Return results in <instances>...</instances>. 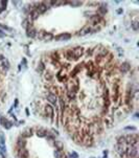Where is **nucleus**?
<instances>
[{
  "mask_svg": "<svg viewBox=\"0 0 139 158\" xmlns=\"http://www.w3.org/2000/svg\"><path fill=\"white\" fill-rule=\"evenodd\" d=\"M92 52L94 53V54H95V57L97 58V59H100V60H103V59H105L107 55L110 53H109V50L107 49V48H105V47H103V46H98V47H95Z\"/></svg>",
  "mask_w": 139,
  "mask_h": 158,
  "instance_id": "1",
  "label": "nucleus"
},
{
  "mask_svg": "<svg viewBox=\"0 0 139 158\" xmlns=\"http://www.w3.org/2000/svg\"><path fill=\"white\" fill-rule=\"evenodd\" d=\"M126 154L129 158H136L138 155V150L136 147L130 146L128 149H126Z\"/></svg>",
  "mask_w": 139,
  "mask_h": 158,
  "instance_id": "2",
  "label": "nucleus"
},
{
  "mask_svg": "<svg viewBox=\"0 0 139 158\" xmlns=\"http://www.w3.org/2000/svg\"><path fill=\"white\" fill-rule=\"evenodd\" d=\"M44 111H45V114L47 117H49L51 119V122L53 120V117H54V109L51 105H46L44 107Z\"/></svg>",
  "mask_w": 139,
  "mask_h": 158,
  "instance_id": "3",
  "label": "nucleus"
},
{
  "mask_svg": "<svg viewBox=\"0 0 139 158\" xmlns=\"http://www.w3.org/2000/svg\"><path fill=\"white\" fill-rule=\"evenodd\" d=\"M83 53H84V48L82 47H76V48H73L72 49V59L73 60H77L80 59Z\"/></svg>",
  "mask_w": 139,
  "mask_h": 158,
  "instance_id": "4",
  "label": "nucleus"
},
{
  "mask_svg": "<svg viewBox=\"0 0 139 158\" xmlns=\"http://www.w3.org/2000/svg\"><path fill=\"white\" fill-rule=\"evenodd\" d=\"M114 150L118 153L120 157H124V155H126V148H124V145L116 143V145L114 146Z\"/></svg>",
  "mask_w": 139,
  "mask_h": 158,
  "instance_id": "5",
  "label": "nucleus"
},
{
  "mask_svg": "<svg viewBox=\"0 0 139 158\" xmlns=\"http://www.w3.org/2000/svg\"><path fill=\"white\" fill-rule=\"evenodd\" d=\"M48 131L46 129H44L43 127H37L36 128V135L39 136V137H46L48 135Z\"/></svg>",
  "mask_w": 139,
  "mask_h": 158,
  "instance_id": "6",
  "label": "nucleus"
},
{
  "mask_svg": "<svg viewBox=\"0 0 139 158\" xmlns=\"http://www.w3.org/2000/svg\"><path fill=\"white\" fill-rule=\"evenodd\" d=\"M71 38V35L70 34H67V32H64V34H60L58 36L53 37V39L55 41H67Z\"/></svg>",
  "mask_w": 139,
  "mask_h": 158,
  "instance_id": "7",
  "label": "nucleus"
},
{
  "mask_svg": "<svg viewBox=\"0 0 139 158\" xmlns=\"http://www.w3.org/2000/svg\"><path fill=\"white\" fill-rule=\"evenodd\" d=\"M101 20H103V17L99 16V15H93V16H91L90 19H89V21L92 23V25H94V26L98 25L101 22Z\"/></svg>",
  "mask_w": 139,
  "mask_h": 158,
  "instance_id": "8",
  "label": "nucleus"
},
{
  "mask_svg": "<svg viewBox=\"0 0 139 158\" xmlns=\"http://www.w3.org/2000/svg\"><path fill=\"white\" fill-rule=\"evenodd\" d=\"M46 99H47V101L51 105H57V103H58V96L53 93H50V92H48V93L46 94Z\"/></svg>",
  "mask_w": 139,
  "mask_h": 158,
  "instance_id": "9",
  "label": "nucleus"
},
{
  "mask_svg": "<svg viewBox=\"0 0 139 158\" xmlns=\"http://www.w3.org/2000/svg\"><path fill=\"white\" fill-rule=\"evenodd\" d=\"M0 124H1L2 127H3L4 129H6V130L11 129L12 126H13V124H12L7 118H5V117H1V118H0Z\"/></svg>",
  "mask_w": 139,
  "mask_h": 158,
  "instance_id": "10",
  "label": "nucleus"
},
{
  "mask_svg": "<svg viewBox=\"0 0 139 158\" xmlns=\"http://www.w3.org/2000/svg\"><path fill=\"white\" fill-rule=\"evenodd\" d=\"M130 69H131V65H130L128 62H123L121 65L119 66V70L121 73H128L130 71Z\"/></svg>",
  "mask_w": 139,
  "mask_h": 158,
  "instance_id": "11",
  "label": "nucleus"
},
{
  "mask_svg": "<svg viewBox=\"0 0 139 158\" xmlns=\"http://www.w3.org/2000/svg\"><path fill=\"white\" fill-rule=\"evenodd\" d=\"M27 30V36L29 37V38H36L37 37V34H38V31L36 30V28L31 24L28 26V28L26 29Z\"/></svg>",
  "mask_w": 139,
  "mask_h": 158,
  "instance_id": "12",
  "label": "nucleus"
},
{
  "mask_svg": "<svg viewBox=\"0 0 139 158\" xmlns=\"http://www.w3.org/2000/svg\"><path fill=\"white\" fill-rule=\"evenodd\" d=\"M47 6L44 4V2H42V3H39V4H37V6H36V8L35 10L39 13V15L40 14H43V13H45L46 11H47Z\"/></svg>",
  "mask_w": 139,
  "mask_h": 158,
  "instance_id": "13",
  "label": "nucleus"
},
{
  "mask_svg": "<svg viewBox=\"0 0 139 158\" xmlns=\"http://www.w3.org/2000/svg\"><path fill=\"white\" fill-rule=\"evenodd\" d=\"M32 135V129L31 128H26V129H24L23 131L21 132V135L20 136H22L23 138H28V137H30Z\"/></svg>",
  "mask_w": 139,
  "mask_h": 158,
  "instance_id": "14",
  "label": "nucleus"
},
{
  "mask_svg": "<svg viewBox=\"0 0 139 158\" xmlns=\"http://www.w3.org/2000/svg\"><path fill=\"white\" fill-rule=\"evenodd\" d=\"M18 156H19V158H28V156H29V152H28V150H26L25 148L19 149V152H18Z\"/></svg>",
  "mask_w": 139,
  "mask_h": 158,
  "instance_id": "15",
  "label": "nucleus"
},
{
  "mask_svg": "<svg viewBox=\"0 0 139 158\" xmlns=\"http://www.w3.org/2000/svg\"><path fill=\"white\" fill-rule=\"evenodd\" d=\"M92 31V27L91 26H85L84 28H82L80 31H78V36H86L88 34H91Z\"/></svg>",
  "mask_w": 139,
  "mask_h": 158,
  "instance_id": "16",
  "label": "nucleus"
},
{
  "mask_svg": "<svg viewBox=\"0 0 139 158\" xmlns=\"http://www.w3.org/2000/svg\"><path fill=\"white\" fill-rule=\"evenodd\" d=\"M25 146H26V139L23 138L22 136H19L17 139V147L19 149H23L25 148Z\"/></svg>",
  "mask_w": 139,
  "mask_h": 158,
  "instance_id": "17",
  "label": "nucleus"
},
{
  "mask_svg": "<svg viewBox=\"0 0 139 158\" xmlns=\"http://www.w3.org/2000/svg\"><path fill=\"white\" fill-rule=\"evenodd\" d=\"M44 79H45V81L47 83H51L53 81V79H54V74L52 72H50V71L47 70L44 73Z\"/></svg>",
  "mask_w": 139,
  "mask_h": 158,
  "instance_id": "18",
  "label": "nucleus"
},
{
  "mask_svg": "<svg viewBox=\"0 0 139 158\" xmlns=\"http://www.w3.org/2000/svg\"><path fill=\"white\" fill-rule=\"evenodd\" d=\"M0 66H1V68L4 71H7L8 69H10V62H8V60L6 58H4L3 61L1 62V64H0Z\"/></svg>",
  "mask_w": 139,
  "mask_h": 158,
  "instance_id": "19",
  "label": "nucleus"
},
{
  "mask_svg": "<svg viewBox=\"0 0 139 158\" xmlns=\"http://www.w3.org/2000/svg\"><path fill=\"white\" fill-rule=\"evenodd\" d=\"M104 123H105V125H106L107 127H109V128L112 127V126H113V123H114L113 117H112V116H106Z\"/></svg>",
  "mask_w": 139,
  "mask_h": 158,
  "instance_id": "20",
  "label": "nucleus"
},
{
  "mask_svg": "<svg viewBox=\"0 0 139 158\" xmlns=\"http://www.w3.org/2000/svg\"><path fill=\"white\" fill-rule=\"evenodd\" d=\"M52 145L54 146L55 150H60V151H62L63 149H64V145H63V142H62V141H60V140H54V141L52 142Z\"/></svg>",
  "mask_w": 139,
  "mask_h": 158,
  "instance_id": "21",
  "label": "nucleus"
},
{
  "mask_svg": "<svg viewBox=\"0 0 139 158\" xmlns=\"http://www.w3.org/2000/svg\"><path fill=\"white\" fill-rule=\"evenodd\" d=\"M45 69H46V68H45L44 63H43L42 61H40V62H39V64H38V67H37V70H38V72L42 74V73L45 71Z\"/></svg>",
  "mask_w": 139,
  "mask_h": 158,
  "instance_id": "22",
  "label": "nucleus"
},
{
  "mask_svg": "<svg viewBox=\"0 0 139 158\" xmlns=\"http://www.w3.org/2000/svg\"><path fill=\"white\" fill-rule=\"evenodd\" d=\"M29 18H30V20H37V19L39 18V13L37 12L36 10L31 11V12L29 13Z\"/></svg>",
  "mask_w": 139,
  "mask_h": 158,
  "instance_id": "23",
  "label": "nucleus"
},
{
  "mask_svg": "<svg viewBox=\"0 0 139 158\" xmlns=\"http://www.w3.org/2000/svg\"><path fill=\"white\" fill-rule=\"evenodd\" d=\"M53 156H54V158H64L65 157L63 151H60V150H55L53 152Z\"/></svg>",
  "mask_w": 139,
  "mask_h": 158,
  "instance_id": "24",
  "label": "nucleus"
},
{
  "mask_svg": "<svg viewBox=\"0 0 139 158\" xmlns=\"http://www.w3.org/2000/svg\"><path fill=\"white\" fill-rule=\"evenodd\" d=\"M107 12H108V10H107V6L106 5H101V6L98 7V13L100 14V15H106Z\"/></svg>",
  "mask_w": 139,
  "mask_h": 158,
  "instance_id": "25",
  "label": "nucleus"
},
{
  "mask_svg": "<svg viewBox=\"0 0 139 158\" xmlns=\"http://www.w3.org/2000/svg\"><path fill=\"white\" fill-rule=\"evenodd\" d=\"M52 39H53L52 34H50V32H45L44 38H43V40H44V41H51Z\"/></svg>",
  "mask_w": 139,
  "mask_h": 158,
  "instance_id": "26",
  "label": "nucleus"
},
{
  "mask_svg": "<svg viewBox=\"0 0 139 158\" xmlns=\"http://www.w3.org/2000/svg\"><path fill=\"white\" fill-rule=\"evenodd\" d=\"M68 4H70L71 6H73V7H77V6H81L82 4H83V2H81V1H70V2H67Z\"/></svg>",
  "mask_w": 139,
  "mask_h": 158,
  "instance_id": "27",
  "label": "nucleus"
},
{
  "mask_svg": "<svg viewBox=\"0 0 139 158\" xmlns=\"http://www.w3.org/2000/svg\"><path fill=\"white\" fill-rule=\"evenodd\" d=\"M117 143H120V145H124L126 143V136L124 135H120L117 138Z\"/></svg>",
  "mask_w": 139,
  "mask_h": 158,
  "instance_id": "28",
  "label": "nucleus"
},
{
  "mask_svg": "<svg viewBox=\"0 0 139 158\" xmlns=\"http://www.w3.org/2000/svg\"><path fill=\"white\" fill-rule=\"evenodd\" d=\"M131 25H132V28H133L134 30H138V28H139V24H138V21H137V20L133 21Z\"/></svg>",
  "mask_w": 139,
  "mask_h": 158,
  "instance_id": "29",
  "label": "nucleus"
},
{
  "mask_svg": "<svg viewBox=\"0 0 139 158\" xmlns=\"http://www.w3.org/2000/svg\"><path fill=\"white\" fill-rule=\"evenodd\" d=\"M45 30H41L40 32H38L37 34V38H38L39 40H43V38H44V35H45Z\"/></svg>",
  "mask_w": 139,
  "mask_h": 158,
  "instance_id": "30",
  "label": "nucleus"
},
{
  "mask_svg": "<svg viewBox=\"0 0 139 158\" xmlns=\"http://www.w3.org/2000/svg\"><path fill=\"white\" fill-rule=\"evenodd\" d=\"M5 152H6L5 145H4V143H0V153H2V154H5Z\"/></svg>",
  "mask_w": 139,
  "mask_h": 158,
  "instance_id": "31",
  "label": "nucleus"
},
{
  "mask_svg": "<svg viewBox=\"0 0 139 158\" xmlns=\"http://www.w3.org/2000/svg\"><path fill=\"white\" fill-rule=\"evenodd\" d=\"M29 25H30V23H29V21L27 20V19H25L24 21L22 22V26L24 27V28H26V29L28 28V26H29Z\"/></svg>",
  "mask_w": 139,
  "mask_h": 158,
  "instance_id": "32",
  "label": "nucleus"
},
{
  "mask_svg": "<svg viewBox=\"0 0 139 158\" xmlns=\"http://www.w3.org/2000/svg\"><path fill=\"white\" fill-rule=\"evenodd\" d=\"M0 143H4L5 145V138H4V134L0 132Z\"/></svg>",
  "mask_w": 139,
  "mask_h": 158,
  "instance_id": "33",
  "label": "nucleus"
},
{
  "mask_svg": "<svg viewBox=\"0 0 139 158\" xmlns=\"http://www.w3.org/2000/svg\"><path fill=\"white\" fill-rule=\"evenodd\" d=\"M70 156L72 157V158H78V154L76 152H72L71 154H70Z\"/></svg>",
  "mask_w": 139,
  "mask_h": 158,
  "instance_id": "34",
  "label": "nucleus"
},
{
  "mask_svg": "<svg viewBox=\"0 0 139 158\" xmlns=\"http://www.w3.org/2000/svg\"><path fill=\"white\" fill-rule=\"evenodd\" d=\"M124 130H131V131H136V128L135 127H126L124 128Z\"/></svg>",
  "mask_w": 139,
  "mask_h": 158,
  "instance_id": "35",
  "label": "nucleus"
},
{
  "mask_svg": "<svg viewBox=\"0 0 139 158\" xmlns=\"http://www.w3.org/2000/svg\"><path fill=\"white\" fill-rule=\"evenodd\" d=\"M18 106V100H15V105H14V107H17Z\"/></svg>",
  "mask_w": 139,
  "mask_h": 158,
  "instance_id": "36",
  "label": "nucleus"
},
{
  "mask_svg": "<svg viewBox=\"0 0 139 158\" xmlns=\"http://www.w3.org/2000/svg\"><path fill=\"white\" fill-rule=\"evenodd\" d=\"M22 63H23V65H24V66H25V65H26V60H25V59H23Z\"/></svg>",
  "mask_w": 139,
  "mask_h": 158,
  "instance_id": "37",
  "label": "nucleus"
},
{
  "mask_svg": "<svg viewBox=\"0 0 139 158\" xmlns=\"http://www.w3.org/2000/svg\"><path fill=\"white\" fill-rule=\"evenodd\" d=\"M0 158H5V156H4V154H2V153H0Z\"/></svg>",
  "mask_w": 139,
  "mask_h": 158,
  "instance_id": "38",
  "label": "nucleus"
},
{
  "mask_svg": "<svg viewBox=\"0 0 139 158\" xmlns=\"http://www.w3.org/2000/svg\"><path fill=\"white\" fill-rule=\"evenodd\" d=\"M117 13H118V14H121V13H122V10H121V8H119V10L117 11Z\"/></svg>",
  "mask_w": 139,
  "mask_h": 158,
  "instance_id": "39",
  "label": "nucleus"
},
{
  "mask_svg": "<svg viewBox=\"0 0 139 158\" xmlns=\"http://www.w3.org/2000/svg\"><path fill=\"white\" fill-rule=\"evenodd\" d=\"M26 114H27V115H29V111H28V109H26Z\"/></svg>",
  "mask_w": 139,
  "mask_h": 158,
  "instance_id": "40",
  "label": "nucleus"
},
{
  "mask_svg": "<svg viewBox=\"0 0 139 158\" xmlns=\"http://www.w3.org/2000/svg\"><path fill=\"white\" fill-rule=\"evenodd\" d=\"M2 11H3V8H2V7H0V13H1Z\"/></svg>",
  "mask_w": 139,
  "mask_h": 158,
  "instance_id": "41",
  "label": "nucleus"
},
{
  "mask_svg": "<svg viewBox=\"0 0 139 158\" xmlns=\"http://www.w3.org/2000/svg\"><path fill=\"white\" fill-rule=\"evenodd\" d=\"M90 158H94V157H90Z\"/></svg>",
  "mask_w": 139,
  "mask_h": 158,
  "instance_id": "42",
  "label": "nucleus"
},
{
  "mask_svg": "<svg viewBox=\"0 0 139 158\" xmlns=\"http://www.w3.org/2000/svg\"><path fill=\"white\" fill-rule=\"evenodd\" d=\"M0 32H1V30H0Z\"/></svg>",
  "mask_w": 139,
  "mask_h": 158,
  "instance_id": "43",
  "label": "nucleus"
}]
</instances>
